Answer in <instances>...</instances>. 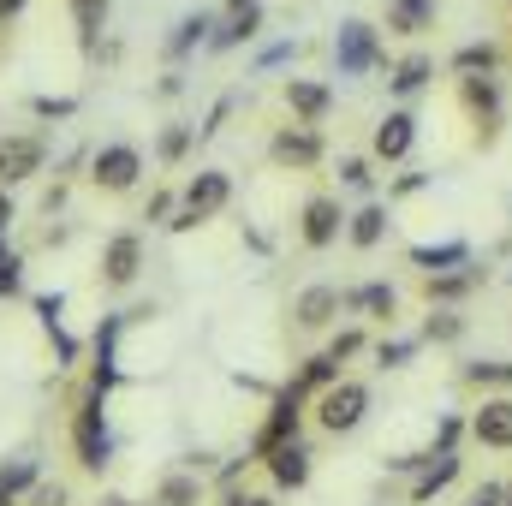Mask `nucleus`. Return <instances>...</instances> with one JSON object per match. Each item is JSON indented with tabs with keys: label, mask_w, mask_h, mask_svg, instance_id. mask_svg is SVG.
Wrapping results in <instances>:
<instances>
[{
	"label": "nucleus",
	"mask_w": 512,
	"mask_h": 506,
	"mask_svg": "<svg viewBox=\"0 0 512 506\" xmlns=\"http://www.w3.org/2000/svg\"><path fill=\"white\" fill-rule=\"evenodd\" d=\"M435 24V0H387V30L399 36H417Z\"/></svg>",
	"instance_id": "nucleus-13"
},
{
	"label": "nucleus",
	"mask_w": 512,
	"mask_h": 506,
	"mask_svg": "<svg viewBox=\"0 0 512 506\" xmlns=\"http://www.w3.org/2000/svg\"><path fill=\"white\" fill-rule=\"evenodd\" d=\"M453 477H459V459H453V453H435V459L423 465V477H417L411 501H417V506H429L435 495H441V489H447V483H453Z\"/></svg>",
	"instance_id": "nucleus-14"
},
{
	"label": "nucleus",
	"mask_w": 512,
	"mask_h": 506,
	"mask_svg": "<svg viewBox=\"0 0 512 506\" xmlns=\"http://www.w3.org/2000/svg\"><path fill=\"white\" fill-rule=\"evenodd\" d=\"M364 411H370V393L358 387V381H334L328 393H322V429H334V435H346V429H358L364 423Z\"/></svg>",
	"instance_id": "nucleus-5"
},
{
	"label": "nucleus",
	"mask_w": 512,
	"mask_h": 506,
	"mask_svg": "<svg viewBox=\"0 0 512 506\" xmlns=\"http://www.w3.org/2000/svg\"><path fill=\"white\" fill-rule=\"evenodd\" d=\"M340 173H346V185H358V191L370 185V167H364V161H340Z\"/></svg>",
	"instance_id": "nucleus-37"
},
{
	"label": "nucleus",
	"mask_w": 512,
	"mask_h": 506,
	"mask_svg": "<svg viewBox=\"0 0 512 506\" xmlns=\"http://www.w3.org/2000/svg\"><path fill=\"white\" fill-rule=\"evenodd\" d=\"M471 381H512V364H471Z\"/></svg>",
	"instance_id": "nucleus-36"
},
{
	"label": "nucleus",
	"mask_w": 512,
	"mask_h": 506,
	"mask_svg": "<svg viewBox=\"0 0 512 506\" xmlns=\"http://www.w3.org/2000/svg\"><path fill=\"white\" fill-rule=\"evenodd\" d=\"M12 501H18V495H6V489H0V506H12Z\"/></svg>",
	"instance_id": "nucleus-45"
},
{
	"label": "nucleus",
	"mask_w": 512,
	"mask_h": 506,
	"mask_svg": "<svg viewBox=\"0 0 512 506\" xmlns=\"http://www.w3.org/2000/svg\"><path fill=\"white\" fill-rule=\"evenodd\" d=\"M298 417H304V411H298V393L286 387V393L274 399V411H268L262 435H256V453H274L280 441H298Z\"/></svg>",
	"instance_id": "nucleus-7"
},
{
	"label": "nucleus",
	"mask_w": 512,
	"mask_h": 506,
	"mask_svg": "<svg viewBox=\"0 0 512 506\" xmlns=\"http://www.w3.org/2000/svg\"><path fill=\"white\" fill-rule=\"evenodd\" d=\"M376 358H382V370H399V364L411 358V340H393V346H382Z\"/></svg>",
	"instance_id": "nucleus-33"
},
{
	"label": "nucleus",
	"mask_w": 512,
	"mask_h": 506,
	"mask_svg": "<svg viewBox=\"0 0 512 506\" xmlns=\"http://www.w3.org/2000/svg\"><path fill=\"white\" fill-rule=\"evenodd\" d=\"M507 501V489H501V483H483V489H477V501L471 506H501Z\"/></svg>",
	"instance_id": "nucleus-38"
},
{
	"label": "nucleus",
	"mask_w": 512,
	"mask_h": 506,
	"mask_svg": "<svg viewBox=\"0 0 512 506\" xmlns=\"http://www.w3.org/2000/svg\"><path fill=\"white\" fill-rule=\"evenodd\" d=\"M340 381V358L334 352H322V358H310L298 376H292V393H310V387H334Z\"/></svg>",
	"instance_id": "nucleus-18"
},
{
	"label": "nucleus",
	"mask_w": 512,
	"mask_h": 506,
	"mask_svg": "<svg viewBox=\"0 0 512 506\" xmlns=\"http://www.w3.org/2000/svg\"><path fill=\"white\" fill-rule=\"evenodd\" d=\"M167 209H173V197H167V191H161V197H155V203H149V215H143V221H167Z\"/></svg>",
	"instance_id": "nucleus-41"
},
{
	"label": "nucleus",
	"mask_w": 512,
	"mask_h": 506,
	"mask_svg": "<svg viewBox=\"0 0 512 506\" xmlns=\"http://www.w3.org/2000/svg\"><path fill=\"white\" fill-rule=\"evenodd\" d=\"M72 18H78V36H84V48H90L96 30H102V18H108V0H72Z\"/></svg>",
	"instance_id": "nucleus-25"
},
{
	"label": "nucleus",
	"mask_w": 512,
	"mask_h": 506,
	"mask_svg": "<svg viewBox=\"0 0 512 506\" xmlns=\"http://www.w3.org/2000/svg\"><path fill=\"white\" fill-rule=\"evenodd\" d=\"M42 161H48V143H42L36 131H12V137H0V185H24V179H36Z\"/></svg>",
	"instance_id": "nucleus-2"
},
{
	"label": "nucleus",
	"mask_w": 512,
	"mask_h": 506,
	"mask_svg": "<svg viewBox=\"0 0 512 506\" xmlns=\"http://www.w3.org/2000/svg\"><path fill=\"white\" fill-rule=\"evenodd\" d=\"M0 489L6 495H30L36 489V459H6L0 465Z\"/></svg>",
	"instance_id": "nucleus-22"
},
{
	"label": "nucleus",
	"mask_w": 512,
	"mask_h": 506,
	"mask_svg": "<svg viewBox=\"0 0 512 506\" xmlns=\"http://www.w3.org/2000/svg\"><path fill=\"white\" fill-rule=\"evenodd\" d=\"M18 268H24L18 256H12V251H0V298H12V292H18V280H24Z\"/></svg>",
	"instance_id": "nucleus-31"
},
{
	"label": "nucleus",
	"mask_w": 512,
	"mask_h": 506,
	"mask_svg": "<svg viewBox=\"0 0 512 506\" xmlns=\"http://www.w3.org/2000/svg\"><path fill=\"white\" fill-rule=\"evenodd\" d=\"M227 197H233V179H227L221 167H209V173H197V179L185 185V215H179L173 227L185 233V227H197V221H209V215H215V209H221Z\"/></svg>",
	"instance_id": "nucleus-3"
},
{
	"label": "nucleus",
	"mask_w": 512,
	"mask_h": 506,
	"mask_svg": "<svg viewBox=\"0 0 512 506\" xmlns=\"http://www.w3.org/2000/svg\"><path fill=\"white\" fill-rule=\"evenodd\" d=\"M137 268H143V239H137V233L108 239V251H102V274H108V286H131Z\"/></svg>",
	"instance_id": "nucleus-8"
},
{
	"label": "nucleus",
	"mask_w": 512,
	"mask_h": 506,
	"mask_svg": "<svg viewBox=\"0 0 512 506\" xmlns=\"http://www.w3.org/2000/svg\"><path fill=\"white\" fill-rule=\"evenodd\" d=\"M411 126H417L411 114H387L382 126H376V155H382V161H399V155L411 149V137H417Z\"/></svg>",
	"instance_id": "nucleus-15"
},
{
	"label": "nucleus",
	"mask_w": 512,
	"mask_h": 506,
	"mask_svg": "<svg viewBox=\"0 0 512 506\" xmlns=\"http://www.w3.org/2000/svg\"><path fill=\"white\" fill-rule=\"evenodd\" d=\"M334 60H340V72H346V78L370 72V66H376V30H370L364 18H346V24H340V36H334Z\"/></svg>",
	"instance_id": "nucleus-6"
},
{
	"label": "nucleus",
	"mask_w": 512,
	"mask_h": 506,
	"mask_svg": "<svg viewBox=\"0 0 512 506\" xmlns=\"http://www.w3.org/2000/svg\"><path fill=\"white\" fill-rule=\"evenodd\" d=\"M453 66H459V72H489V66H495V48H489V42H471V48H459Z\"/></svg>",
	"instance_id": "nucleus-28"
},
{
	"label": "nucleus",
	"mask_w": 512,
	"mask_h": 506,
	"mask_svg": "<svg viewBox=\"0 0 512 506\" xmlns=\"http://www.w3.org/2000/svg\"><path fill=\"white\" fill-rule=\"evenodd\" d=\"M191 137H197V126H167L161 131V161H179L191 149Z\"/></svg>",
	"instance_id": "nucleus-27"
},
{
	"label": "nucleus",
	"mask_w": 512,
	"mask_h": 506,
	"mask_svg": "<svg viewBox=\"0 0 512 506\" xmlns=\"http://www.w3.org/2000/svg\"><path fill=\"white\" fill-rule=\"evenodd\" d=\"M30 506H66V489L60 483H36L30 489Z\"/></svg>",
	"instance_id": "nucleus-32"
},
{
	"label": "nucleus",
	"mask_w": 512,
	"mask_h": 506,
	"mask_svg": "<svg viewBox=\"0 0 512 506\" xmlns=\"http://www.w3.org/2000/svg\"><path fill=\"white\" fill-rule=\"evenodd\" d=\"M108 393L90 381V393H84V405H78V417H72V447H78V465L84 471H108L114 465V435H108Z\"/></svg>",
	"instance_id": "nucleus-1"
},
{
	"label": "nucleus",
	"mask_w": 512,
	"mask_h": 506,
	"mask_svg": "<svg viewBox=\"0 0 512 506\" xmlns=\"http://www.w3.org/2000/svg\"><path fill=\"white\" fill-rule=\"evenodd\" d=\"M465 286H477V268H471V274H441V280H429V298H459Z\"/></svg>",
	"instance_id": "nucleus-29"
},
{
	"label": "nucleus",
	"mask_w": 512,
	"mask_h": 506,
	"mask_svg": "<svg viewBox=\"0 0 512 506\" xmlns=\"http://www.w3.org/2000/svg\"><path fill=\"white\" fill-rule=\"evenodd\" d=\"M227 506H274V501H262V495H233Z\"/></svg>",
	"instance_id": "nucleus-42"
},
{
	"label": "nucleus",
	"mask_w": 512,
	"mask_h": 506,
	"mask_svg": "<svg viewBox=\"0 0 512 506\" xmlns=\"http://www.w3.org/2000/svg\"><path fill=\"white\" fill-rule=\"evenodd\" d=\"M286 102H292V114H304V120H322L328 114V84H310V78H292L286 84Z\"/></svg>",
	"instance_id": "nucleus-16"
},
{
	"label": "nucleus",
	"mask_w": 512,
	"mask_h": 506,
	"mask_svg": "<svg viewBox=\"0 0 512 506\" xmlns=\"http://www.w3.org/2000/svg\"><path fill=\"white\" fill-rule=\"evenodd\" d=\"M465 96H471V102H477V108H495V90H489V84H471V90H465Z\"/></svg>",
	"instance_id": "nucleus-40"
},
{
	"label": "nucleus",
	"mask_w": 512,
	"mask_h": 506,
	"mask_svg": "<svg viewBox=\"0 0 512 506\" xmlns=\"http://www.w3.org/2000/svg\"><path fill=\"white\" fill-rule=\"evenodd\" d=\"M382 233H387V209H382V203H370V209H358V215H352V245H364V251H370V245H382Z\"/></svg>",
	"instance_id": "nucleus-20"
},
{
	"label": "nucleus",
	"mask_w": 512,
	"mask_h": 506,
	"mask_svg": "<svg viewBox=\"0 0 512 506\" xmlns=\"http://www.w3.org/2000/svg\"><path fill=\"white\" fill-rule=\"evenodd\" d=\"M471 435L483 447H512V399H489L477 417H471Z\"/></svg>",
	"instance_id": "nucleus-11"
},
{
	"label": "nucleus",
	"mask_w": 512,
	"mask_h": 506,
	"mask_svg": "<svg viewBox=\"0 0 512 506\" xmlns=\"http://www.w3.org/2000/svg\"><path fill=\"white\" fill-rule=\"evenodd\" d=\"M256 30H262V12L245 6V12H233V18H227V30H221V36H209V48H239V42H251Z\"/></svg>",
	"instance_id": "nucleus-19"
},
{
	"label": "nucleus",
	"mask_w": 512,
	"mask_h": 506,
	"mask_svg": "<svg viewBox=\"0 0 512 506\" xmlns=\"http://www.w3.org/2000/svg\"><path fill=\"white\" fill-rule=\"evenodd\" d=\"M358 346H364V334H340V340H334V346H328V352H334V358H352V352H358Z\"/></svg>",
	"instance_id": "nucleus-39"
},
{
	"label": "nucleus",
	"mask_w": 512,
	"mask_h": 506,
	"mask_svg": "<svg viewBox=\"0 0 512 506\" xmlns=\"http://www.w3.org/2000/svg\"><path fill=\"white\" fill-rule=\"evenodd\" d=\"M227 6H233V12H245V6H256V0H227Z\"/></svg>",
	"instance_id": "nucleus-44"
},
{
	"label": "nucleus",
	"mask_w": 512,
	"mask_h": 506,
	"mask_svg": "<svg viewBox=\"0 0 512 506\" xmlns=\"http://www.w3.org/2000/svg\"><path fill=\"white\" fill-rule=\"evenodd\" d=\"M346 304L370 310V316H393V286H358V292H346Z\"/></svg>",
	"instance_id": "nucleus-23"
},
{
	"label": "nucleus",
	"mask_w": 512,
	"mask_h": 506,
	"mask_svg": "<svg viewBox=\"0 0 512 506\" xmlns=\"http://www.w3.org/2000/svg\"><path fill=\"white\" fill-rule=\"evenodd\" d=\"M268 471H274L280 489H304V483H310V447H304V441H280V447L268 453Z\"/></svg>",
	"instance_id": "nucleus-9"
},
{
	"label": "nucleus",
	"mask_w": 512,
	"mask_h": 506,
	"mask_svg": "<svg viewBox=\"0 0 512 506\" xmlns=\"http://www.w3.org/2000/svg\"><path fill=\"white\" fill-rule=\"evenodd\" d=\"M507 506H512V495H507Z\"/></svg>",
	"instance_id": "nucleus-47"
},
{
	"label": "nucleus",
	"mask_w": 512,
	"mask_h": 506,
	"mask_svg": "<svg viewBox=\"0 0 512 506\" xmlns=\"http://www.w3.org/2000/svg\"><path fill=\"white\" fill-rule=\"evenodd\" d=\"M417 262H423V268H435V262H465V245H417Z\"/></svg>",
	"instance_id": "nucleus-30"
},
{
	"label": "nucleus",
	"mask_w": 512,
	"mask_h": 506,
	"mask_svg": "<svg viewBox=\"0 0 512 506\" xmlns=\"http://www.w3.org/2000/svg\"><path fill=\"white\" fill-rule=\"evenodd\" d=\"M340 221H346V215H340V203H334V197H316V203L304 209V245L328 251V245L340 239Z\"/></svg>",
	"instance_id": "nucleus-10"
},
{
	"label": "nucleus",
	"mask_w": 512,
	"mask_h": 506,
	"mask_svg": "<svg viewBox=\"0 0 512 506\" xmlns=\"http://www.w3.org/2000/svg\"><path fill=\"white\" fill-rule=\"evenodd\" d=\"M72 108H78L72 96H36V114H48V120H54V114H72Z\"/></svg>",
	"instance_id": "nucleus-34"
},
{
	"label": "nucleus",
	"mask_w": 512,
	"mask_h": 506,
	"mask_svg": "<svg viewBox=\"0 0 512 506\" xmlns=\"http://www.w3.org/2000/svg\"><path fill=\"white\" fill-rule=\"evenodd\" d=\"M340 304H346V298H340L334 286H310V292L298 298V322H304V328H328V322L340 316Z\"/></svg>",
	"instance_id": "nucleus-12"
},
{
	"label": "nucleus",
	"mask_w": 512,
	"mask_h": 506,
	"mask_svg": "<svg viewBox=\"0 0 512 506\" xmlns=\"http://www.w3.org/2000/svg\"><path fill=\"white\" fill-rule=\"evenodd\" d=\"M108 506H131V501H108Z\"/></svg>",
	"instance_id": "nucleus-46"
},
{
	"label": "nucleus",
	"mask_w": 512,
	"mask_h": 506,
	"mask_svg": "<svg viewBox=\"0 0 512 506\" xmlns=\"http://www.w3.org/2000/svg\"><path fill=\"white\" fill-rule=\"evenodd\" d=\"M12 12H24V0H0V24H6Z\"/></svg>",
	"instance_id": "nucleus-43"
},
{
	"label": "nucleus",
	"mask_w": 512,
	"mask_h": 506,
	"mask_svg": "<svg viewBox=\"0 0 512 506\" xmlns=\"http://www.w3.org/2000/svg\"><path fill=\"white\" fill-rule=\"evenodd\" d=\"M155 501H161V506H197V501H203V483H197V477H167Z\"/></svg>",
	"instance_id": "nucleus-24"
},
{
	"label": "nucleus",
	"mask_w": 512,
	"mask_h": 506,
	"mask_svg": "<svg viewBox=\"0 0 512 506\" xmlns=\"http://www.w3.org/2000/svg\"><path fill=\"white\" fill-rule=\"evenodd\" d=\"M137 173H143V155H137L131 143H102V149L90 155V179H96L102 191H131Z\"/></svg>",
	"instance_id": "nucleus-4"
},
{
	"label": "nucleus",
	"mask_w": 512,
	"mask_h": 506,
	"mask_svg": "<svg viewBox=\"0 0 512 506\" xmlns=\"http://www.w3.org/2000/svg\"><path fill=\"white\" fill-rule=\"evenodd\" d=\"M423 334H429V340H453V334H459V316H429Z\"/></svg>",
	"instance_id": "nucleus-35"
},
{
	"label": "nucleus",
	"mask_w": 512,
	"mask_h": 506,
	"mask_svg": "<svg viewBox=\"0 0 512 506\" xmlns=\"http://www.w3.org/2000/svg\"><path fill=\"white\" fill-rule=\"evenodd\" d=\"M203 36H209V12H191V18H179V30L167 36V54L179 60V54H191V48H197Z\"/></svg>",
	"instance_id": "nucleus-21"
},
{
	"label": "nucleus",
	"mask_w": 512,
	"mask_h": 506,
	"mask_svg": "<svg viewBox=\"0 0 512 506\" xmlns=\"http://www.w3.org/2000/svg\"><path fill=\"white\" fill-rule=\"evenodd\" d=\"M423 84H429V60H423V54H417V60H405V66L393 72V90H399V96H417Z\"/></svg>",
	"instance_id": "nucleus-26"
},
{
	"label": "nucleus",
	"mask_w": 512,
	"mask_h": 506,
	"mask_svg": "<svg viewBox=\"0 0 512 506\" xmlns=\"http://www.w3.org/2000/svg\"><path fill=\"white\" fill-rule=\"evenodd\" d=\"M316 155H322L316 131H280V137H274V161H286V167H310Z\"/></svg>",
	"instance_id": "nucleus-17"
}]
</instances>
